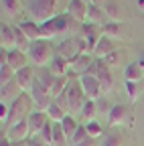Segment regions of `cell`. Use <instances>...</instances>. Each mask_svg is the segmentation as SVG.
<instances>
[{
  "label": "cell",
  "instance_id": "9a60e30c",
  "mask_svg": "<svg viewBox=\"0 0 144 146\" xmlns=\"http://www.w3.org/2000/svg\"><path fill=\"white\" fill-rule=\"evenodd\" d=\"M0 49H6V51H14L16 49L14 27H10L8 23H2V29H0Z\"/></svg>",
  "mask_w": 144,
  "mask_h": 146
},
{
  "label": "cell",
  "instance_id": "8992f818",
  "mask_svg": "<svg viewBox=\"0 0 144 146\" xmlns=\"http://www.w3.org/2000/svg\"><path fill=\"white\" fill-rule=\"evenodd\" d=\"M33 108H35V104H33L31 94H23L14 104H10V114H8L6 126H12V124H19L23 120H29V116L35 112Z\"/></svg>",
  "mask_w": 144,
  "mask_h": 146
},
{
  "label": "cell",
  "instance_id": "ab89813d",
  "mask_svg": "<svg viewBox=\"0 0 144 146\" xmlns=\"http://www.w3.org/2000/svg\"><path fill=\"white\" fill-rule=\"evenodd\" d=\"M104 61H106L108 65H110V67H116V65L120 63V53H118V51H116V53H112L110 57H108V59H104Z\"/></svg>",
  "mask_w": 144,
  "mask_h": 146
},
{
  "label": "cell",
  "instance_id": "2e32d148",
  "mask_svg": "<svg viewBox=\"0 0 144 146\" xmlns=\"http://www.w3.org/2000/svg\"><path fill=\"white\" fill-rule=\"evenodd\" d=\"M112 53H116V43L110 39V36H102V39H100V43L96 45V49H94V57L96 59H108V57H110V55Z\"/></svg>",
  "mask_w": 144,
  "mask_h": 146
},
{
  "label": "cell",
  "instance_id": "5b68a950",
  "mask_svg": "<svg viewBox=\"0 0 144 146\" xmlns=\"http://www.w3.org/2000/svg\"><path fill=\"white\" fill-rule=\"evenodd\" d=\"M85 53H89V49H87L85 41L79 39V36H73V39H65L63 43L57 45V55H59V57H63L69 65L73 63V61L79 57V55H85ZM89 55H94V53H89Z\"/></svg>",
  "mask_w": 144,
  "mask_h": 146
},
{
  "label": "cell",
  "instance_id": "4fadbf2b",
  "mask_svg": "<svg viewBox=\"0 0 144 146\" xmlns=\"http://www.w3.org/2000/svg\"><path fill=\"white\" fill-rule=\"evenodd\" d=\"M35 81H37V69L33 65H29V67H25V69H21L16 73V83H19V87L25 91V94H29L33 89Z\"/></svg>",
  "mask_w": 144,
  "mask_h": 146
},
{
  "label": "cell",
  "instance_id": "8d00e7d4",
  "mask_svg": "<svg viewBox=\"0 0 144 146\" xmlns=\"http://www.w3.org/2000/svg\"><path fill=\"white\" fill-rule=\"evenodd\" d=\"M87 138H89V134H87V128H85V124H81V126H79V130L75 132V136L71 138V144L75 146V144H79V142H83V140H87Z\"/></svg>",
  "mask_w": 144,
  "mask_h": 146
},
{
  "label": "cell",
  "instance_id": "6da1fadb",
  "mask_svg": "<svg viewBox=\"0 0 144 146\" xmlns=\"http://www.w3.org/2000/svg\"><path fill=\"white\" fill-rule=\"evenodd\" d=\"M57 102L65 108V112L67 114H81V110L87 102L85 94H83V89H81V83H79V77H73V79H69L67 87H65V94L61 98H57Z\"/></svg>",
  "mask_w": 144,
  "mask_h": 146
},
{
  "label": "cell",
  "instance_id": "3957f363",
  "mask_svg": "<svg viewBox=\"0 0 144 146\" xmlns=\"http://www.w3.org/2000/svg\"><path fill=\"white\" fill-rule=\"evenodd\" d=\"M61 8H63L61 0H29V12L37 25H43L51 18L63 14Z\"/></svg>",
  "mask_w": 144,
  "mask_h": 146
},
{
  "label": "cell",
  "instance_id": "277c9868",
  "mask_svg": "<svg viewBox=\"0 0 144 146\" xmlns=\"http://www.w3.org/2000/svg\"><path fill=\"white\" fill-rule=\"evenodd\" d=\"M55 55H57V47L53 45L51 41H37V43H33L31 45V51H29V59H31V65L33 67H49L51 61L55 59Z\"/></svg>",
  "mask_w": 144,
  "mask_h": 146
},
{
  "label": "cell",
  "instance_id": "30bf717a",
  "mask_svg": "<svg viewBox=\"0 0 144 146\" xmlns=\"http://www.w3.org/2000/svg\"><path fill=\"white\" fill-rule=\"evenodd\" d=\"M79 83H81V89H83V94L87 100H92V102H98L100 96L104 94V87L100 83L98 77H92V75H81L79 77Z\"/></svg>",
  "mask_w": 144,
  "mask_h": 146
},
{
  "label": "cell",
  "instance_id": "4dcf8cb0",
  "mask_svg": "<svg viewBox=\"0 0 144 146\" xmlns=\"http://www.w3.org/2000/svg\"><path fill=\"white\" fill-rule=\"evenodd\" d=\"M67 136L63 132L61 124H55V128H53V140H51V146H67Z\"/></svg>",
  "mask_w": 144,
  "mask_h": 146
},
{
  "label": "cell",
  "instance_id": "ac0fdd59",
  "mask_svg": "<svg viewBox=\"0 0 144 146\" xmlns=\"http://www.w3.org/2000/svg\"><path fill=\"white\" fill-rule=\"evenodd\" d=\"M23 94H25V91L19 87V83H16V79H14V81L2 85V96H0V100H2V104L10 106V104H14L16 100H19Z\"/></svg>",
  "mask_w": 144,
  "mask_h": 146
},
{
  "label": "cell",
  "instance_id": "d6986e66",
  "mask_svg": "<svg viewBox=\"0 0 144 146\" xmlns=\"http://www.w3.org/2000/svg\"><path fill=\"white\" fill-rule=\"evenodd\" d=\"M8 65H10L16 73H19L21 69H25V67L31 65V59H29L27 53H23V51H19V49H14V51L8 53Z\"/></svg>",
  "mask_w": 144,
  "mask_h": 146
},
{
  "label": "cell",
  "instance_id": "52a82bcc",
  "mask_svg": "<svg viewBox=\"0 0 144 146\" xmlns=\"http://www.w3.org/2000/svg\"><path fill=\"white\" fill-rule=\"evenodd\" d=\"M108 124L112 128L116 126H128L132 128L134 126V112L128 104H114L110 114H108Z\"/></svg>",
  "mask_w": 144,
  "mask_h": 146
},
{
  "label": "cell",
  "instance_id": "ffe728a7",
  "mask_svg": "<svg viewBox=\"0 0 144 146\" xmlns=\"http://www.w3.org/2000/svg\"><path fill=\"white\" fill-rule=\"evenodd\" d=\"M87 23L92 25H98V27H106L110 23V18H108L106 10L102 6H96V4H89V14H87Z\"/></svg>",
  "mask_w": 144,
  "mask_h": 146
},
{
  "label": "cell",
  "instance_id": "836d02e7",
  "mask_svg": "<svg viewBox=\"0 0 144 146\" xmlns=\"http://www.w3.org/2000/svg\"><path fill=\"white\" fill-rule=\"evenodd\" d=\"M2 8H4L6 14L14 16L16 12H19V8H21V2L19 0H2Z\"/></svg>",
  "mask_w": 144,
  "mask_h": 146
},
{
  "label": "cell",
  "instance_id": "d4e9b609",
  "mask_svg": "<svg viewBox=\"0 0 144 146\" xmlns=\"http://www.w3.org/2000/svg\"><path fill=\"white\" fill-rule=\"evenodd\" d=\"M47 116H49V120L53 122V124H61L69 114L65 112V108L57 102V100H53V104L49 106V110H47Z\"/></svg>",
  "mask_w": 144,
  "mask_h": 146
},
{
  "label": "cell",
  "instance_id": "d590c367",
  "mask_svg": "<svg viewBox=\"0 0 144 146\" xmlns=\"http://www.w3.org/2000/svg\"><path fill=\"white\" fill-rule=\"evenodd\" d=\"M85 128H87V134H89V138L98 140V138L102 136V126H100L98 122H89V124H85Z\"/></svg>",
  "mask_w": 144,
  "mask_h": 146
},
{
  "label": "cell",
  "instance_id": "1f68e13d",
  "mask_svg": "<svg viewBox=\"0 0 144 146\" xmlns=\"http://www.w3.org/2000/svg\"><path fill=\"white\" fill-rule=\"evenodd\" d=\"M16 79V71L6 63V65H0V85H6L10 81Z\"/></svg>",
  "mask_w": 144,
  "mask_h": 146
},
{
  "label": "cell",
  "instance_id": "7a4b0ae2",
  "mask_svg": "<svg viewBox=\"0 0 144 146\" xmlns=\"http://www.w3.org/2000/svg\"><path fill=\"white\" fill-rule=\"evenodd\" d=\"M75 29H77V21H73L67 12H63L41 25V36L45 41H49V39H55V36H65L69 33H73Z\"/></svg>",
  "mask_w": 144,
  "mask_h": 146
},
{
  "label": "cell",
  "instance_id": "603a6c76",
  "mask_svg": "<svg viewBox=\"0 0 144 146\" xmlns=\"http://www.w3.org/2000/svg\"><path fill=\"white\" fill-rule=\"evenodd\" d=\"M104 35H106V36H110L112 41H114V39L124 41L126 36H128V31H126L124 23H122V25H118V23H108V25L104 27Z\"/></svg>",
  "mask_w": 144,
  "mask_h": 146
},
{
  "label": "cell",
  "instance_id": "8fae6325",
  "mask_svg": "<svg viewBox=\"0 0 144 146\" xmlns=\"http://www.w3.org/2000/svg\"><path fill=\"white\" fill-rule=\"evenodd\" d=\"M65 12L77 23H87V14H89V4L83 0H67L65 4Z\"/></svg>",
  "mask_w": 144,
  "mask_h": 146
},
{
  "label": "cell",
  "instance_id": "ee69618b",
  "mask_svg": "<svg viewBox=\"0 0 144 146\" xmlns=\"http://www.w3.org/2000/svg\"><path fill=\"white\" fill-rule=\"evenodd\" d=\"M138 63L142 65V69H144V55H140V59H138Z\"/></svg>",
  "mask_w": 144,
  "mask_h": 146
},
{
  "label": "cell",
  "instance_id": "9c48e42d",
  "mask_svg": "<svg viewBox=\"0 0 144 146\" xmlns=\"http://www.w3.org/2000/svg\"><path fill=\"white\" fill-rule=\"evenodd\" d=\"M102 36H104V27H98V25H92V23H83L79 27V39L85 41L89 53H94V49L100 43Z\"/></svg>",
  "mask_w": 144,
  "mask_h": 146
},
{
  "label": "cell",
  "instance_id": "e575fe53",
  "mask_svg": "<svg viewBox=\"0 0 144 146\" xmlns=\"http://www.w3.org/2000/svg\"><path fill=\"white\" fill-rule=\"evenodd\" d=\"M102 146H124V136L122 134H108Z\"/></svg>",
  "mask_w": 144,
  "mask_h": 146
},
{
  "label": "cell",
  "instance_id": "b9f144b4",
  "mask_svg": "<svg viewBox=\"0 0 144 146\" xmlns=\"http://www.w3.org/2000/svg\"><path fill=\"white\" fill-rule=\"evenodd\" d=\"M0 146H14V142L12 140H8L4 134H2V140H0Z\"/></svg>",
  "mask_w": 144,
  "mask_h": 146
},
{
  "label": "cell",
  "instance_id": "4316f807",
  "mask_svg": "<svg viewBox=\"0 0 144 146\" xmlns=\"http://www.w3.org/2000/svg\"><path fill=\"white\" fill-rule=\"evenodd\" d=\"M98 112H100V104H98V102H92V100H87L79 116H81L83 124H89V122H96Z\"/></svg>",
  "mask_w": 144,
  "mask_h": 146
},
{
  "label": "cell",
  "instance_id": "74e56055",
  "mask_svg": "<svg viewBox=\"0 0 144 146\" xmlns=\"http://www.w3.org/2000/svg\"><path fill=\"white\" fill-rule=\"evenodd\" d=\"M27 146H51L41 134H33L29 140H27Z\"/></svg>",
  "mask_w": 144,
  "mask_h": 146
},
{
  "label": "cell",
  "instance_id": "f6af8a7d",
  "mask_svg": "<svg viewBox=\"0 0 144 146\" xmlns=\"http://www.w3.org/2000/svg\"><path fill=\"white\" fill-rule=\"evenodd\" d=\"M83 2H87V4H94V0H83Z\"/></svg>",
  "mask_w": 144,
  "mask_h": 146
},
{
  "label": "cell",
  "instance_id": "5bb4252c",
  "mask_svg": "<svg viewBox=\"0 0 144 146\" xmlns=\"http://www.w3.org/2000/svg\"><path fill=\"white\" fill-rule=\"evenodd\" d=\"M94 61H96V57H94V55H89V53L79 55V57L69 65V73H71V75H75V77H81V75L87 73V69L92 67Z\"/></svg>",
  "mask_w": 144,
  "mask_h": 146
},
{
  "label": "cell",
  "instance_id": "ba28073f",
  "mask_svg": "<svg viewBox=\"0 0 144 146\" xmlns=\"http://www.w3.org/2000/svg\"><path fill=\"white\" fill-rule=\"evenodd\" d=\"M29 94L33 98V104H35V110H37V112H47L49 106L53 104V96L43 85V81H39V77H37V81H35V85H33V89Z\"/></svg>",
  "mask_w": 144,
  "mask_h": 146
},
{
  "label": "cell",
  "instance_id": "7402d4cb",
  "mask_svg": "<svg viewBox=\"0 0 144 146\" xmlns=\"http://www.w3.org/2000/svg\"><path fill=\"white\" fill-rule=\"evenodd\" d=\"M142 77H144V69H142V65H140L138 61L126 65V69H124V79H126V81L140 83V81H142Z\"/></svg>",
  "mask_w": 144,
  "mask_h": 146
},
{
  "label": "cell",
  "instance_id": "f35d334b",
  "mask_svg": "<svg viewBox=\"0 0 144 146\" xmlns=\"http://www.w3.org/2000/svg\"><path fill=\"white\" fill-rule=\"evenodd\" d=\"M53 128H55V124H53V122H49L45 128H43V132H41V136L51 144V140H53Z\"/></svg>",
  "mask_w": 144,
  "mask_h": 146
},
{
  "label": "cell",
  "instance_id": "7c38bea8",
  "mask_svg": "<svg viewBox=\"0 0 144 146\" xmlns=\"http://www.w3.org/2000/svg\"><path fill=\"white\" fill-rule=\"evenodd\" d=\"M6 138L12 140V142H27L31 138V128H29V122L23 120L19 124H12L6 128Z\"/></svg>",
  "mask_w": 144,
  "mask_h": 146
},
{
  "label": "cell",
  "instance_id": "e0dca14e",
  "mask_svg": "<svg viewBox=\"0 0 144 146\" xmlns=\"http://www.w3.org/2000/svg\"><path fill=\"white\" fill-rule=\"evenodd\" d=\"M29 128H31V136L33 134H41L43 132V128L51 122L49 120V116H47V112H37V110H35V112L29 116Z\"/></svg>",
  "mask_w": 144,
  "mask_h": 146
},
{
  "label": "cell",
  "instance_id": "cb8c5ba5",
  "mask_svg": "<svg viewBox=\"0 0 144 146\" xmlns=\"http://www.w3.org/2000/svg\"><path fill=\"white\" fill-rule=\"evenodd\" d=\"M49 71H51L55 77H69V63H67L63 57L55 55V59H53L51 65H49Z\"/></svg>",
  "mask_w": 144,
  "mask_h": 146
},
{
  "label": "cell",
  "instance_id": "44dd1931",
  "mask_svg": "<svg viewBox=\"0 0 144 146\" xmlns=\"http://www.w3.org/2000/svg\"><path fill=\"white\" fill-rule=\"evenodd\" d=\"M98 61H100V73H98V79H100V83H102L104 91H110V89H112V83H114L112 67L108 65L106 61H102V59H98Z\"/></svg>",
  "mask_w": 144,
  "mask_h": 146
},
{
  "label": "cell",
  "instance_id": "484cf974",
  "mask_svg": "<svg viewBox=\"0 0 144 146\" xmlns=\"http://www.w3.org/2000/svg\"><path fill=\"white\" fill-rule=\"evenodd\" d=\"M19 29L27 35V39L31 41V43H37V41H41L43 36H41V25H37V23H21L19 25Z\"/></svg>",
  "mask_w": 144,
  "mask_h": 146
},
{
  "label": "cell",
  "instance_id": "7bdbcfd3",
  "mask_svg": "<svg viewBox=\"0 0 144 146\" xmlns=\"http://www.w3.org/2000/svg\"><path fill=\"white\" fill-rule=\"evenodd\" d=\"M94 4H96V6H102V8H106L108 4H110V0H94Z\"/></svg>",
  "mask_w": 144,
  "mask_h": 146
},
{
  "label": "cell",
  "instance_id": "83f0119b",
  "mask_svg": "<svg viewBox=\"0 0 144 146\" xmlns=\"http://www.w3.org/2000/svg\"><path fill=\"white\" fill-rule=\"evenodd\" d=\"M79 126H81V124L75 120V116H71V114H69V116L61 122V128H63V132H65V136H67L69 140L75 136V132L79 130Z\"/></svg>",
  "mask_w": 144,
  "mask_h": 146
},
{
  "label": "cell",
  "instance_id": "f546056e",
  "mask_svg": "<svg viewBox=\"0 0 144 146\" xmlns=\"http://www.w3.org/2000/svg\"><path fill=\"white\" fill-rule=\"evenodd\" d=\"M14 35H16V49L29 55V51H31V45H33V43L27 39V35H25L19 27H14Z\"/></svg>",
  "mask_w": 144,
  "mask_h": 146
},
{
  "label": "cell",
  "instance_id": "60d3db41",
  "mask_svg": "<svg viewBox=\"0 0 144 146\" xmlns=\"http://www.w3.org/2000/svg\"><path fill=\"white\" fill-rule=\"evenodd\" d=\"M75 146H98V140L87 138V140H83V142H79V144H75Z\"/></svg>",
  "mask_w": 144,
  "mask_h": 146
},
{
  "label": "cell",
  "instance_id": "d6a6232c",
  "mask_svg": "<svg viewBox=\"0 0 144 146\" xmlns=\"http://www.w3.org/2000/svg\"><path fill=\"white\" fill-rule=\"evenodd\" d=\"M126 94H128L130 102H136V100L142 96V87H140V83H134V81H126Z\"/></svg>",
  "mask_w": 144,
  "mask_h": 146
},
{
  "label": "cell",
  "instance_id": "f1b7e54d",
  "mask_svg": "<svg viewBox=\"0 0 144 146\" xmlns=\"http://www.w3.org/2000/svg\"><path fill=\"white\" fill-rule=\"evenodd\" d=\"M104 10H106L108 18H110V23H118V25H122V23H124V12H122V8H120L116 2H110Z\"/></svg>",
  "mask_w": 144,
  "mask_h": 146
}]
</instances>
